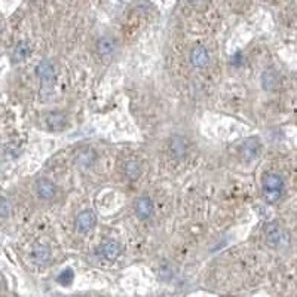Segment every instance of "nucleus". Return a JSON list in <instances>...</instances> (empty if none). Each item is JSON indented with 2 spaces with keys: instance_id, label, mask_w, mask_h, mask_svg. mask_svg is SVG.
<instances>
[{
  "instance_id": "f257e3e1",
  "label": "nucleus",
  "mask_w": 297,
  "mask_h": 297,
  "mask_svg": "<svg viewBox=\"0 0 297 297\" xmlns=\"http://www.w3.org/2000/svg\"><path fill=\"white\" fill-rule=\"evenodd\" d=\"M284 179L279 175V174H268L265 175L263 179V185H262V189H263V196L266 199V202L269 204H275L281 199L282 196V192H284Z\"/></svg>"
},
{
  "instance_id": "f03ea898",
  "label": "nucleus",
  "mask_w": 297,
  "mask_h": 297,
  "mask_svg": "<svg viewBox=\"0 0 297 297\" xmlns=\"http://www.w3.org/2000/svg\"><path fill=\"white\" fill-rule=\"evenodd\" d=\"M266 241H268L270 247H273L276 250H282V248H285L290 244V235L282 227H279L276 224V226H272L268 230Z\"/></svg>"
},
{
  "instance_id": "7ed1b4c3",
  "label": "nucleus",
  "mask_w": 297,
  "mask_h": 297,
  "mask_svg": "<svg viewBox=\"0 0 297 297\" xmlns=\"http://www.w3.org/2000/svg\"><path fill=\"white\" fill-rule=\"evenodd\" d=\"M240 153L245 162H253L260 155V143L257 138H247L240 147Z\"/></svg>"
},
{
  "instance_id": "20e7f679",
  "label": "nucleus",
  "mask_w": 297,
  "mask_h": 297,
  "mask_svg": "<svg viewBox=\"0 0 297 297\" xmlns=\"http://www.w3.org/2000/svg\"><path fill=\"white\" fill-rule=\"evenodd\" d=\"M135 214L138 218L141 220H147L150 217L153 216L155 213V205H153V201L149 198V196H141L135 201L134 205Z\"/></svg>"
},
{
  "instance_id": "39448f33",
  "label": "nucleus",
  "mask_w": 297,
  "mask_h": 297,
  "mask_svg": "<svg viewBox=\"0 0 297 297\" xmlns=\"http://www.w3.org/2000/svg\"><path fill=\"white\" fill-rule=\"evenodd\" d=\"M36 73L40 78V81L43 83V86L51 85L55 79V67L52 61L49 60H42L37 66H36Z\"/></svg>"
},
{
  "instance_id": "423d86ee",
  "label": "nucleus",
  "mask_w": 297,
  "mask_h": 297,
  "mask_svg": "<svg viewBox=\"0 0 297 297\" xmlns=\"http://www.w3.org/2000/svg\"><path fill=\"white\" fill-rule=\"evenodd\" d=\"M36 193H37L39 198H42L45 201H49L56 195V186H55L54 182H51L48 179H40L36 183Z\"/></svg>"
},
{
  "instance_id": "0eeeda50",
  "label": "nucleus",
  "mask_w": 297,
  "mask_h": 297,
  "mask_svg": "<svg viewBox=\"0 0 297 297\" xmlns=\"http://www.w3.org/2000/svg\"><path fill=\"white\" fill-rule=\"evenodd\" d=\"M97 223V216L92 210H85L82 211L81 214L78 216V220H76V224H78V229L81 232H89Z\"/></svg>"
},
{
  "instance_id": "6e6552de",
  "label": "nucleus",
  "mask_w": 297,
  "mask_h": 297,
  "mask_svg": "<svg viewBox=\"0 0 297 297\" xmlns=\"http://www.w3.org/2000/svg\"><path fill=\"white\" fill-rule=\"evenodd\" d=\"M46 127L54 131V133H58V131H63L67 125V117L66 114L60 113V111H52V113H48L46 114Z\"/></svg>"
},
{
  "instance_id": "1a4fd4ad",
  "label": "nucleus",
  "mask_w": 297,
  "mask_h": 297,
  "mask_svg": "<svg viewBox=\"0 0 297 297\" xmlns=\"http://www.w3.org/2000/svg\"><path fill=\"white\" fill-rule=\"evenodd\" d=\"M116 49H117V42L111 36H103L97 42V52L101 55V56L113 55Z\"/></svg>"
},
{
  "instance_id": "9d476101",
  "label": "nucleus",
  "mask_w": 297,
  "mask_h": 297,
  "mask_svg": "<svg viewBox=\"0 0 297 297\" xmlns=\"http://www.w3.org/2000/svg\"><path fill=\"white\" fill-rule=\"evenodd\" d=\"M190 61L195 67H205L210 63V52L204 46H196L190 52Z\"/></svg>"
},
{
  "instance_id": "9b49d317",
  "label": "nucleus",
  "mask_w": 297,
  "mask_h": 297,
  "mask_svg": "<svg viewBox=\"0 0 297 297\" xmlns=\"http://www.w3.org/2000/svg\"><path fill=\"white\" fill-rule=\"evenodd\" d=\"M186 150H188V144H186V140L182 138V137H174L169 143V152L174 158L180 159L186 155Z\"/></svg>"
},
{
  "instance_id": "f8f14e48",
  "label": "nucleus",
  "mask_w": 297,
  "mask_h": 297,
  "mask_svg": "<svg viewBox=\"0 0 297 297\" xmlns=\"http://www.w3.org/2000/svg\"><path fill=\"white\" fill-rule=\"evenodd\" d=\"M121 244L117 241H107V243L103 245L101 251H103V256L107 259V260H114L119 257L121 254Z\"/></svg>"
},
{
  "instance_id": "ddd939ff",
  "label": "nucleus",
  "mask_w": 297,
  "mask_h": 297,
  "mask_svg": "<svg viewBox=\"0 0 297 297\" xmlns=\"http://www.w3.org/2000/svg\"><path fill=\"white\" fill-rule=\"evenodd\" d=\"M33 257H34V260H36L37 263H40V265L46 263V262L49 260V257H51V250H49V247H46V245H43V244L34 245Z\"/></svg>"
},
{
  "instance_id": "4468645a",
  "label": "nucleus",
  "mask_w": 297,
  "mask_h": 297,
  "mask_svg": "<svg viewBox=\"0 0 297 297\" xmlns=\"http://www.w3.org/2000/svg\"><path fill=\"white\" fill-rule=\"evenodd\" d=\"M262 85L268 91L275 89L276 85H278V75H276V72L272 70V69H268L266 72H263V75H262Z\"/></svg>"
},
{
  "instance_id": "2eb2a0df",
  "label": "nucleus",
  "mask_w": 297,
  "mask_h": 297,
  "mask_svg": "<svg viewBox=\"0 0 297 297\" xmlns=\"http://www.w3.org/2000/svg\"><path fill=\"white\" fill-rule=\"evenodd\" d=\"M28 55H30V45H28V42H26V40L18 42L17 46H15V49H14V55H12L14 56V61H17V63L24 61Z\"/></svg>"
},
{
  "instance_id": "dca6fc26",
  "label": "nucleus",
  "mask_w": 297,
  "mask_h": 297,
  "mask_svg": "<svg viewBox=\"0 0 297 297\" xmlns=\"http://www.w3.org/2000/svg\"><path fill=\"white\" fill-rule=\"evenodd\" d=\"M124 171H125V175L130 180H137L141 175V165L137 161H128V162L125 163Z\"/></svg>"
},
{
  "instance_id": "f3484780",
  "label": "nucleus",
  "mask_w": 297,
  "mask_h": 297,
  "mask_svg": "<svg viewBox=\"0 0 297 297\" xmlns=\"http://www.w3.org/2000/svg\"><path fill=\"white\" fill-rule=\"evenodd\" d=\"M73 279H75V272H73V269H70V268L61 270L60 275H58V278H56V281H58L61 285H64V287L70 285V284L73 282Z\"/></svg>"
},
{
  "instance_id": "a211bd4d",
  "label": "nucleus",
  "mask_w": 297,
  "mask_h": 297,
  "mask_svg": "<svg viewBox=\"0 0 297 297\" xmlns=\"http://www.w3.org/2000/svg\"><path fill=\"white\" fill-rule=\"evenodd\" d=\"M94 159H95V155L91 150H83L78 156V162L81 163L82 166H89L91 163L94 162Z\"/></svg>"
},
{
  "instance_id": "6ab92c4d",
  "label": "nucleus",
  "mask_w": 297,
  "mask_h": 297,
  "mask_svg": "<svg viewBox=\"0 0 297 297\" xmlns=\"http://www.w3.org/2000/svg\"><path fill=\"white\" fill-rule=\"evenodd\" d=\"M12 211V205L6 198H0V217H9Z\"/></svg>"
},
{
  "instance_id": "aec40b11",
  "label": "nucleus",
  "mask_w": 297,
  "mask_h": 297,
  "mask_svg": "<svg viewBox=\"0 0 297 297\" xmlns=\"http://www.w3.org/2000/svg\"><path fill=\"white\" fill-rule=\"evenodd\" d=\"M0 33H2V24H0Z\"/></svg>"
}]
</instances>
